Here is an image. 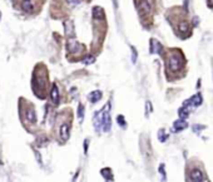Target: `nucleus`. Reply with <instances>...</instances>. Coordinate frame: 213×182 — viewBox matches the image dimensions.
Masks as SVG:
<instances>
[{"mask_svg":"<svg viewBox=\"0 0 213 182\" xmlns=\"http://www.w3.org/2000/svg\"><path fill=\"white\" fill-rule=\"evenodd\" d=\"M183 67V58L178 53H172L168 58V68L170 72H178Z\"/></svg>","mask_w":213,"mask_h":182,"instance_id":"1","label":"nucleus"},{"mask_svg":"<svg viewBox=\"0 0 213 182\" xmlns=\"http://www.w3.org/2000/svg\"><path fill=\"white\" fill-rule=\"evenodd\" d=\"M138 10L142 15H149L153 11V4L150 0H140L138 5Z\"/></svg>","mask_w":213,"mask_h":182,"instance_id":"2","label":"nucleus"},{"mask_svg":"<svg viewBox=\"0 0 213 182\" xmlns=\"http://www.w3.org/2000/svg\"><path fill=\"white\" fill-rule=\"evenodd\" d=\"M109 106L110 103H107L105 107H104V113H103V122H102V128L103 131L105 132H109L110 131V115H109Z\"/></svg>","mask_w":213,"mask_h":182,"instance_id":"3","label":"nucleus"},{"mask_svg":"<svg viewBox=\"0 0 213 182\" xmlns=\"http://www.w3.org/2000/svg\"><path fill=\"white\" fill-rule=\"evenodd\" d=\"M207 178L204 177L203 172L199 168H193L191 171V175H189V181H194V182H202V181H206Z\"/></svg>","mask_w":213,"mask_h":182,"instance_id":"4","label":"nucleus"},{"mask_svg":"<svg viewBox=\"0 0 213 182\" xmlns=\"http://www.w3.org/2000/svg\"><path fill=\"white\" fill-rule=\"evenodd\" d=\"M59 136H60V139L63 141H68L70 136V128L68 123H64V125L60 126V129H59Z\"/></svg>","mask_w":213,"mask_h":182,"instance_id":"5","label":"nucleus"},{"mask_svg":"<svg viewBox=\"0 0 213 182\" xmlns=\"http://www.w3.org/2000/svg\"><path fill=\"white\" fill-rule=\"evenodd\" d=\"M68 47H69V50L73 53V54H78L83 50V47L79 44V43H76L74 38H72V40H69L68 42Z\"/></svg>","mask_w":213,"mask_h":182,"instance_id":"6","label":"nucleus"},{"mask_svg":"<svg viewBox=\"0 0 213 182\" xmlns=\"http://www.w3.org/2000/svg\"><path fill=\"white\" fill-rule=\"evenodd\" d=\"M202 103V94L201 93H198V94H195V96H193L189 101H186L184 102V106H187V108H188L189 106H193V107H197V106H199Z\"/></svg>","mask_w":213,"mask_h":182,"instance_id":"7","label":"nucleus"},{"mask_svg":"<svg viewBox=\"0 0 213 182\" xmlns=\"http://www.w3.org/2000/svg\"><path fill=\"white\" fill-rule=\"evenodd\" d=\"M50 98H52V102L54 104H58L59 101H60V96H59V89L55 84H53L52 90H50Z\"/></svg>","mask_w":213,"mask_h":182,"instance_id":"8","label":"nucleus"},{"mask_svg":"<svg viewBox=\"0 0 213 182\" xmlns=\"http://www.w3.org/2000/svg\"><path fill=\"white\" fill-rule=\"evenodd\" d=\"M187 122H186V119H177L174 123H173V131L174 132H181V131H183L184 128H187Z\"/></svg>","mask_w":213,"mask_h":182,"instance_id":"9","label":"nucleus"},{"mask_svg":"<svg viewBox=\"0 0 213 182\" xmlns=\"http://www.w3.org/2000/svg\"><path fill=\"white\" fill-rule=\"evenodd\" d=\"M150 53H157V54L162 53V44L156 39L150 40Z\"/></svg>","mask_w":213,"mask_h":182,"instance_id":"10","label":"nucleus"},{"mask_svg":"<svg viewBox=\"0 0 213 182\" xmlns=\"http://www.w3.org/2000/svg\"><path fill=\"white\" fill-rule=\"evenodd\" d=\"M100 98H102V92L100 90H93L92 93L88 94V101L90 103H97L100 101Z\"/></svg>","mask_w":213,"mask_h":182,"instance_id":"11","label":"nucleus"},{"mask_svg":"<svg viewBox=\"0 0 213 182\" xmlns=\"http://www.w3.org/2000/svg\"><path fill=\"white\" fill-rule=\"evenodd\" d=\"M103 113H104V111L102 109V111H99V112L95 114V117H94V126H95V128H97L98 132H99L100 128H102V122H103Z\"/></svg>","mask_w":213,"mask_h":182,"instance_id":"12","label":"nucleus"},{"mask_svg":"<svg viewBox=\"0 0 213 182\" xmlns=\"http://www.w3.org/2000/svg\"><path fill=\"white\" fill-rule=\"evenodd\" d=\"M64 27H65V34H66L68 37H72V38H74L73 23H72V21H65V23H64Z\"/></svg>","mask_w":213,"mask_h":182,"instance_id":"13","label":"nucleus"},{"mask_svg":"<svg viewBox=\"0 0 213 182\" xmlns=\"http://www.w3.org/2000/svg\"><path fill=\"white\" fill-rule=\"evenodd\" d=\"M25 118H27L29 122L34 123L37 121V114H35V111H34V108H29L27 111V113H25Z\"/></svg>","mask_w":213,"mask_h":182,"instance_id":"14","label":"nucleus"},{"mask_svg":"<svg viewBox=\"0 0 213 182\" xmlns=\"http://www.w3.org/2000/svg\"><path fill=\"white\" fill-rule=\"evenodd\" d=\"M100 175L103 176L107 181H113V173L110 171V168H103L100 171Z\"/></svg>","mask_w":213,"mask_h":182,"instance_id":"15","label":"nucleus"},{"mask_svg":"<svg viewBox=\"0 0 213 182\" xmlns=\"http://www.w3.org/2000/svg\"><path fill=\"white\" fill-rule=\"evenodd\" d=\"M21 8L25 11H31L33 10V3L31 0H23L21 2Z\"/></svg>","mask_w":213,"mask_h":182,"instance_id":"16","label":"nucleus"},{"mask_svg":"<svg viewBox=\"0 0 213 182\" xmlns=\"http://www.w3.org/2000/svg\"><path fill=\"white\" fill-rule=\"evenodd\" d=\"M178 30H179V33H182V34H186V33H188V30H189V24L187 21H182L179 25H178Z\"/></svg>","mask_w":213,"mask_h":182,"instance_id":"17","label":"nucleus"},{"mask_svg":"<svg viewBox=\"0 0 213 182\" xmlns=\"http://www.w3.org/2000/svg\"><path fill=\"white\" fill-rule=\"evenodd\" d=\"M178 114H179V118H182V119H186L187 117H188V114H189V112H188V108H186L184 106H183V107H181V108H179V111H178Z\"/></svg>","mask_w":213,"mask_h":182,"instance_id":"18","label":"nucleus"},{"mask_svg":"<svg viewBox=\"0 0 213 182\" xmlns=\"http://www.w3.org/2000/svg\"><path fill=\"white\" fill-rule=\"evenodd\" d=\"M93 16H94L95 19H102V16H103V11L99 6H95L94 9H93Z\"/></svg>","mask_w":213,"mask_h":182,"instance_id":"19","label":"nucleus"},{"mask_svg":"<svg viewBox=\"0 0 213 182\" xmlns=\"http://www.w3.org/2000/svg\"><path fill=\"white\" fill-rule=\"evenodd\" d=\"M94 62H95V58L93 57V55H87L85 58H83V63H84V64H87V65L93 64Z\"/></svg>","mask_w":213,"mask_h":182,"instance_id":"20","label":"nucleus"},{"mask_svg":"<svg viewBox=\"0 0 213 182\" xmlns=\"http://www.w3.org/2000/svg\"><path fill=\"white\" fill-rule=\"evenodd\" d=\"M117 122H118V125L121 126V127H123V128L127 127V122H125L123 115H118V117H117Z\"/></svg>","mask_w":213,"mask_h":182,"instance_id":"21","label":"nucleus"},{"mask_svg":"<svg viewBox=\"0 0 213 182\" xmlns=\"http://www.w3.org/2000/svg\"><path fill=\"white\" fill-rule=\"evenodd\" d=\"M158 138H159V141H160V142H164V141L168 138V136L166 135L164 129H160V131L158 132Z\"/></svg>","mask_w":213,"mask_h":182,"instance_id":"22","label":"nucleus"},{"mask_svg":"<svg viewBox=\"0 0 213 182\" xmlns=\"http://www.w3.org/2000/svg\"><path fill=\"white\" fill-rule=\"evenodd\" d=\"M78 118L80 121H83V118H84V106L83 104H79V107H78Z\"/></svg>","mask_w":213,"mask_h":182,"instance_id":"23","label":"nucleus"},{"mask_svg":"<svg viewBox=\"0 0 213 182\" xmlns=\"http://www.w3.org/2000/svg\"><path fill=\"white\" fill-rule=\"evenodd\" d=\"M137 57H138L137 50H135V48H134V47H132V63H135V62H137Z\"/></svg>","mask_w":213,"mask_h":182,"instance_id":"24","label":"nucleus"},{"mask_svg":"<svg viewBox=\"0 0 213 182\" xmlns=\"http://www.w3.org/2000/svg\"><path fill=\"white\" fill-rule=\"evenodd\" d=\"M159 172L162 173V176H163V180H166V172H164V164H160V167H159Z\"/></svg>","mask_w":213,"mask_h":182,"instance_id":"25","label":"nucleus"},{"mask_svg":"<svg viewBox=\"0 0 213 182\" xmlns=\"http://www.w3.org/2000/svg\"><path fill=\"white\" fill-rule=\"evenodd\" d=\"M193 128H194V132H197V131H201V129H203L204 127H203V126H197V125H195V126H193Z\"/></svg>","mask_w":213,"mask_h":182,"instance_id":"26","label":"nucleus"},{"mask_svg":"<svg viewBox=\"0 0 213 182\" xmlns=\"http://www.w3.org/2000/svg\"><path fill=\"white\" fill-rule=\"evenodd\" d=\"M147 111H148V112H147V114H148V113L152 111V106H150V102H147Z\"/></svg>","mask_w":213,"mask_h":182,"instance_id":"27","label":"nucleus"},{"mask_svg":"<svg viewBox=\"0 0 213 182\" xmlns=\"http://www.w3.org/2000/svg\"><path fill=\"white\" fill-rule=\"evenodd\" d=\"M70 4H76V3H79V0H68Z\"/></svg>","mask_w":213,"mask_h":182,"instance_id":"28","label":"nucleus"},{"mask_svg":"<svg viewBox=\"0 0 213 182\" xmlns=\"http://www.w3.org/2000/svg\"><path fill=\"white\" fill-rule=\"evenodd\" d=\"M208 4L209 6H213V0H208Z\"/></svg>","mask_w":213,"mask_h":182,"instance_id":"29","label":"nucleus"}]
</instances>
